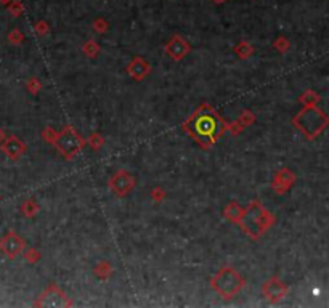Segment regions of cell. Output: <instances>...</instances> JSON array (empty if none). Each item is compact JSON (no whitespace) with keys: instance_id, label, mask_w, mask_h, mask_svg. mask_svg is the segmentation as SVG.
I'll return each instance as SVG.
<instances>
[{"instance_id":"obj_6","label":"cell","mask_w":329,"mask_h":308,"mask_svg":"<svg viewBox=\"0 0 329 308\" xmlns=\"http://www.w3.org/2000/svg\"><path fill=\"white\" fill-rule=\"evenodd\" d=\"M2 138H4V132L0 130V141H2Z\"/></svg>"},{"instance_id":"obj_5","label":"cell","mask_w":329,"mask_h":308,"mask_svg":"<svg viewBox=\"0 0 329 308\" xmlns=\"http://www.w3.org/2000/svg\"><path fill=\"white\" fill-rule=\"evenodd\" d=\"M11 0H0V4H10Z\"/></svg>"},{"instance_id":"obj_7","label":"cell","mask_w":329,"mask_h":308,"mask_svg":"<svg viewBox=\"0 0 329 308\" xmlns=\"http://www.w3.org/2000/svg\"><path fill=\"white\" fill-rule=\"evenodd\" d=\"M214 2H215V4H222V2H223V0H214Z\"/></svg>"},{"instance_id":"obj_3","label":"cell","mask_w":329,"mask_h":308,"mask_svg":"<svg viewBox=\"0 0 329 308\" xmlns=\"http://www.w3.org/2000/svg\"><path fill=\"white\" fill-rule=\"evenodd\" d=\"M21 149H23L21 143H20V141H18L16 138H13V137L8 138V140H7V143L4 145V151L8 154L10 158H16L18 154L21 152Z\"/></svg>"},{"instance_id":"obj_2","label":"cell","mask_w":329,"mask_h":308,"mask_svg":"<svg viewBox=\"0 0 329 308\" xmlns=\"http://www.w3.org/2000/svg\"><path fill=\"white\" fill-rule=\"evenodd\" d=\"M23 247V242L13 235V233H10L7 235L2 241H0V249H2L8 257H15Z\"/></svg>"},{"instance_id":"obj_1","label":"cell","mask_w":329,"mask_h":308,"mask_svg":"<svg viewBox=\"0 0 329 308\" xmlns=\"http://www.w3.org/2000/svg\"><path fill=\"white\" fill-rule=\"evenodd\" d=\"M239 286L241 284H239V279L233 270H228V279H225L223 273H220L217 279L214 281V287H217V291L222 292L223 295H231L233 292L238 291Z\"/></svg>"},{"instance_id":"obj_4","label":"cell","mask_w":329,"mask_h":308,"mask_svg":"<svg viewBox=\"0 0 329 308\" xmlns=\"http://www.w3.org/2000/svg\"><path fill=\"white\" fill-rule=\"evenodd\" d=\"M10 11H11V15H13V16H20L21 11H23V5L20 2H11Z\"/></svg>"}]
</instances>
